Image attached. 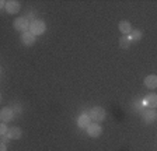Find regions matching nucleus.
<instances>
[{
	"label": "nucleus",
	"mask_w": 157,
	"mask_h": 151,
	"mask_svg": "<svg viewBox=\"0 0 157 151\" xmlns=\"http://www.w3.org/2000/svg\"><path fill=\"white\" fill-rule=\"evenodd\" d=\"M45 31H46V24L44 20H36V18H34V20L31 21V24H29V32H33L35 36H38V35L45 34Z\"/></svg>",
	"instance_id": "1"
},
{
	"label": "nucleus",
	"mask_w": 157,
	"mask_h": 151,
	"mask_svg": "<svg viewBox=\"0 0 157 151\" xmlns=\"http://www.w3.org/2000/svg\"><path fill=\"white\" fill-rule=\"evenodd\" d=\"M88 115H90V118H91V120L94 122V123H101V122L105 120L107 113H105L104 108H101V106H94L91 111L88 112Z\"/></svg>",
	"instance_id": "2"
},
{
	"label": "nucleus",
	"mask_w": 157,
	"mask_h": 151,
	"mask_svg": "<svg viewBox=\"0 0 157 151\" xmlns=\"http://www.w3.org/2000/svg\"><path fill=\"white\" fill-rule=\"evenodd\" d=\"M29 24H31V21H29L27 17H18V18H16V21H14V28L23 34V32L29 31Z\"/></svg>",
	"instance_id": "3"
},
{
	"label": "nucleus",
	"mask_w": 157,
	"mask_h": 151,
	"mask_svg": "<svg viewBox=\"0 0 157 151\" xmlns=\"http://www.w3.org/2000/svg\"><path fill=\"white\" fill-rule=\"evenodd\" d=\"M142 118H143V122L147 123V125H151L154 123L157 119V112L154 108H147L142 111Z\"/></svg>",
	"instance_id": "4"
},
{
	"label": "nucleus",
	"mask_w": 157,
	"mask_h": 151,
	"mask_svg": "<svg viewBox=\"0 0 157 151\" xmlns=\"http://www.w3.org/2000/svg\"><path fill=\"white\" fill-rule=\"evenodd\" d=\"M86 131H87V134L90 136V137L97 138L102 134V127L100 126V123H91V125L86 129Z\"/></svg>",
	"instance_id": "5"
},
{
	"label": "nucleus",
	"mask_w": 157,
	"mask_h": 151,
	"mask_svg": "<svg viewBox=\"0 0 157 151\" xmlns=\"http://www.w3.org/2000/svg\"><path fill=\"white\" fill-rule=\"evenodd\" d=\"M0 118H2L3 123H9V122H11L13 119H16V113H14V111L11 108L6 106V108H3L2 112H0Z\"/></svg>",
	"instance_id": "6"
},
{
	"label": "nucleus",
	"mask_w": 157,
	"mask_h": 151,
	"mask_svg": "<svg viewBox=\"0 0 157 151\" xmlns=\"http://www.w3.org/2000/svg\"><path fill=\"white\" fill-rule=\"evenodd\" d=\"M20 39H21L24 46H33V45H35V42H36V36L34 35L33 32L27 31V32L21 34V38H20Z\"/></svg>",
	"instance_id": "7"
},
{
	"label": "nucleus",
	"mask_w": 157,
	"mask_h": 151,
	"mask_svg": "<svg viewBox=\"0 0 157 151\" xmlns=\"http://www.w3.org/2000/svg\"><path fill=\"white\" fill-rule=\"evenodd\" d=\"M20 9H21V6H20V3L17 0H9V2H6L4 10L9 14H17L20 11Z\"/></svg>",
	"instance_id": "8"
},
{
	"label": "nucleus",
	"mask_w": 157,
	"mask_h": 151,
	"mask_svg": "<svg viewBox=\"0 0 157 151\" xmlns=\"http://www.w3.org/2000/svg\"><path fill=\"white\" fill-rule=\"evenodd\" d=\"M90 125H91V118H90V115H88L87 112L82 113L77 118V126L80 129H87Z\"/></svg>",
	"instance_id": "9"
},
{
	"label": "nucleus",
	"mask_w": 157,
	"mask_h": 151,
	"mask_svg": "<svg viewBox=\"0 0 157 151\" xmlns=\"http://www.w3.org/2000/svg\"><path fill=\"white\" fill-rule=\"evenodd\" d=\"M118 28H119V31L122 32V35H125V36H129L131 35V32H132V25H131V23L129 21H126V20H122V21H119V24H118Z\"/></svg>",
	"instance_id": "10"
},
{
	"label": "nucleus",
	"mask_w": 157,
	"mask_h": 151,
	"mask_svg": "<svg viewBox=\"0 0 157 151\" xmlns=\"http://www.w3.org/2000/svg\"><path fill=\"white\" fill-rule=\"evenodd\" d=\"M144 86L147 87V88L150 90H156L157 88V76L156 74H150L147 76L146 79H144Z\"/></svg>",
	"instance_id": "11"
},
{
	"label": "nucleus",
	"mask_w": 157,
	"mask_h": 151,
	"mask_svg": "<svg viewBox=\"0 0 157 151\" xmlns=\"http://www.w3.org/2000/svg\"><path fill=\"white\" fill-rule=\"evenodd\" d=\"M23 136V131L20 127H10L9 129V133H7V137L10 140H18L20 137Z\"/></svg>",
	"instance_id": "12"
},
{
	"label": "nucleus",
	"mask_w": 157,
	"mask_h": 151,
	"mask_svg": "<svg viewBox=\"0 0 157 151\" xmlns=\"http://www.w3.org/2000/svg\"><path fill=\"white\" fill-rule=\"evenodd\" d=\"M146 105L150 106V108H157V94L151 92V94H147L146 97Z\"/></svg>",
	"instance_id": "13"
},
{
	"label": "nucleus",
	"mask_w": 157,
	"mask_h": 151,
	"mask_svg": "<svg viewBox=\"0 0 157 151\" xmlns=\"http://www.w3.org/2000/svg\"><path fill=\"white\" fill-rule=\"evenodd\" d=\"M142 38H143V32H142L140 30H132V32H131V35H129V39L131 41H140Z\"/></svg>",
	"instance_id": "14"
},
{
	"label": "nucleus",
	"mask_w": 157,
	"mask_h": 151,
	"mask_svg": "<svg viewBox=\"0 0 157 151\" xmlns=\"http://www.w3.org/2000/svg\"><path fill=\"white\" fill-rule=\"evenodd\" d=\"M119 46H121L122 49H128L129 46H131V39H129V36H122L121 39H119Z\"/></svg>",
	"instance_id": "15"
},
{
	"label": "nucleus",
	"mask_w": 157,
	"mask_h": 151,
	"mask_svg": "<svg viewBox=\"0 0 157 151\" xmlns=\"http://www.w3.org/2000/svg\"><path fill=\"white\" fill-rule=\"evenodd\" d=\"M0 133H2V136H7V133H9V127H7L6 123H3V122L0 125Z\"/></svg>",
	"instance_id": "16"
},
{
	"label": "nucleus",
	"mask_w": 157,
	"mask_h": 151,
	"mask_svg": "<svg viewBox=\"0 0 157 151\" xmlns=\"http://www.w3.org/2000/svg\"><path fill=\"white\" fill-rule=\"evenodd\" d=\"M14 111V113H16V116L17 115H20V113H21V112H23V108H21V105H20V104H14L13 105V108H11Z\"/></svg>",
	"instance_id": "17"
},
{
	"label": "nucleus",
	"mask_w": 157,
	"mask_h": 151,
	"mask_svg": "<svg viewBox=\"0 0 157 151\" xmlns=\"http://www.w3.org/2000/svg\"><path fill=\"white\" fill-rule=\"evenodd\" d=\"M0 151H7V145H6V143H2V144H0Z\"/></svg>",
	"instance_id": "18"
}]
</instances>
